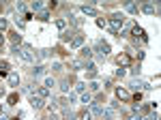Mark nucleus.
I'll return each instance as SVG.
<instances>
[{
	"instance_id": "nucleus-1",
	"label": "nucleus",
	"mask_w": 161,
	"mask_h": 120,
	"mask_svg": "<svg viewBox=\"0 0 161 120\" xmlns=\"http://www.w3.org/2000/svg\"><path fill=\"white\" fill-rule=\"evenodd\" d=\"M110 26H112V32L116 34V32L123 28V15H114V17L110 19Z\"/></svg>"
},
{
	"instance_id": "nucleus-2",
	"label": "nucleus",
	"mask_w": 161,
	"mask_h": 120,
	"mask_svg": "<svg viewBox=\"0 0 161 120\" xmlns=\"http://www.w3.org/2000/svg\"><path fill=\"white\" fill-rule=\"evenodd\" d=\"M116 62H118V67H129L131 64V56L129 54H118V56H116Z\"/></svg>"
},
{
	"instance_id": "nucleus-3",
	"label": "nucleus",
	"mask_w": 161,
	"mask_h": 120,
	"mask_svg": "<svg viewBox=\"0 0 161 120\" xmlns=\"http://www.w3.org/2000/svg\"><path fill=\"white\" fill-rule=\"evenodd\" d=\"M84 43V34H77V37H73L71 39V50H77V47Z\"/></svg>"
},
{
	"instance_id": "nucleus-4",
	"label": "nucleus",
	"mask_w": 161,
	"mask_h": 120,
	"mask_svg": "<svg viewBox=\"0 0 161 120\" xmlns=\"http://www.w3.org/2000/svg\"><path fill=\"white\" fill-rule=\"evenodd\" d=\"M97 52L101 54V56H108V52H110V45H108V43H103V41H99V43H97Z\"/></svg>"
},
{
	"instance_id": "nucleus-5",
	"label": "nucleus",
	"mask_w": 161,
	"mask_h": 120,
	"mask_svg": "<svg viewBox=\"0 0 161 120\" xmlns=\"http://www.w3.org/2000/svg\"><path fill=\"white\" fill-rule=\"evenodd\" d=\"M116 97H118L120 101H129V99H131V94H129L125 88H118V90H116Z\"/></svg>"
},
{
	"instance_id": "nucleus-6",
	"label": "nucleus",
	"mask_w": 161,
	"mask_h": 120,
	"mask_svg": "<svg viewBox=\"0 0 161 120\" xmlns=\"http://www.w3.org/2000/svg\"><path fill=\"white\" fill-rule=\"evenodd\" d=\"M30 105L35 107V110H41L43 107V99L41 97H30Z\"/></svg>"
},
{
	"instance_id": "nucleus-7",
	"label": "nucleus",
	"mask_w": 161,
	"mask_h": 120,
	"mask_svg": "<svg viewBox=\"0 0 161 120\" xmlns=\"http://www.w3.org/2000/svg\"><path fill=\"white\" fill-rule=\"evenodd\" d=\"M142 11H144V13H148V15H153V13H157V4L148 2V4H144V7H142Z\"/></svg>"
},
{
	"instance_id": "nucleus-8",
	"label": "nucleus",
	"mask_w": 161,
	"mask_h": 120,
	"mask_svg": "<svg viewBox=\"0 0 161 120\" xmlns=\"http://www.w3.org/2000/svg\"><path fill=\"white\" fill-rule=\"evenodd\" d=\"M82 13H84V15H90V17H95L97 11L92 9V7H86V4H84V7H82Z\"/></svg>"
},
{
	"instance_id": "nucleus-9",
	"label": "nucleus",
	"mask_w": 161,
	"mask_h": 120,
	"mask_svg": "<svg viewBox=\"0 0 161 120\" xmlns=\"http://www.w3.org/2000/svg\"><path fill=\"white\" fill-rule=\"evenodd\" d=\"M88 112H90V114H97V116H101V112H103V110L97 105V103H90V110H88Z\"/></svg>"
},
{
	"instance_id": "nucleus-10",
	"label": "nucleus",
	"mask_w": 161,
	"mask_h": 120,
	"mask_svg": "<svg viewBox=\"0 0 161 120\" xmlns=\"http://www.w3.org/2000/svg\"><path fill=\"white\" fill-rule=\"evenodd\" d=\"M125 7H127V11H129V13H133V15L137 13V4H133V2H125Z\"/></svg>"
},
{
	"instance_id": "nucleus-11",
	"label": "nucleus",
	"mask_w": 161,
	"mask_h": 120,
	"mask_svg": "<svg viewBox=\"0 0 161 120\" xmlns=\"http://www.w3.org/2000/svg\"><path fill=\"white\" fill-rule=\"evenodd\" d=\"M56 28H58V30H65V28H67V19L58 17V19H56Z\"/></svg>"
},
{
	"instance_id": "nucleus-12",
	"label": "nucleus",
	"mask_w": 161,
	"mask_h": 120,
	"mask_svg": "<svg viewBox=\"0 0 161 120\" xmlns=\"http://www.w3.org/2000/svg\"><path fill=\"white\" fill-rule=\"evenodd\" d=\"M7 103H9V105H15V103H17V92H11L9 99H7Z\"/></svg>"
},
{
	"instance_id": "nucleus-13",
	"label": "nucleus",
	"mask_w": 161,
	"mask_h": 120,
	"mask_svg": "<svg viewBox=\"0 0 161 120\" xmlns=\"http://www.w3.org/2000/svg\"><path fill=\"white\" fill-rule=\"evenodd\" d=\"M9 84H11V86H17V84H19V77H17L15 73H11V75H9Z\"/></svg>"
},
{
	"instance_id": "nucleus-14",
	"label": "nucleus",
	"mask_w": 161,
	"mask_h": 120,
	"mask_svg": "<svg viewBox=\"0 0 161 120\" xmlns=\"http://www.w3.org/2000/svg\"><path fill=\"white\" fill-rule=\"evenodd\" d=\"M47 94H49V88H47V86H43V88H39V97H41V99H45Z\"/></svg>"
},
{
	"instance_id": "nucleus-15",
	"label": "nucleus",
	"mask_w": 161,
	"mask_h": 120,
	"mask_svg": "<svg viewBox=\"0 0 161 120\" xmlns=\"http://www.w3.org/2000/svg\"><path fill=\"white\" fill-rule=\"evenodd\" d=\"M11 41H13L15 45H19V43H22V37L17 34V32H13V34H11Z\"/></svg>"
},
{
	"instance_id": "nucleus-16",
	"label": "nucleus",
	"mask_w": 161,
	"mask_h": 120,
	"mask_svg": "<svg viewBox=\"0 0 161 120\" xmlns=\"http://www.w3.org/2000/svg\"><path fill=\"white\" fill-rule=\"evenodd\" d=\"M77 118H80V120H90V118H92V114H90V112H82Z\"/></svg>"
},
{
	"instance_id": "nucleus-17",
	"label": "nucleus",
	"mask_w": 161,
	"mask_h": 120,
	"mask_svg": "<svg viewBox=\"0 0 161 120\" xmlns=\"http://www.w3.org/2000/svg\"><path fill=\"white\" fill-rule=\"evenodd\" d=\"M39 19H49V13H47V11H39Z\"/></svg>"
},
{
	"instance_id": "nucleus-18",
	"label": "nucleus",
	"mask_w": 161,
	"mask_h": 120,
	"mask_svg": "<svg viewBox=\"0 0 161 120\" xmlns=\"http://www.w3.org/2000/svg\"><path fill=\"white\" fill-rule=\"evenodd\" d=\"M92 101V97L88 94V92H84V94H82V103H90Z\"/></svg>"
},
{
	"instance_id": "nucleus-19",
	"label": "nucleus",
	"mask_w": 161,
	"mask_h": 120,
	"mask_svg": "<svg viewBox=\"0 0 161 120\" xmlns=\"http://www.w3.org/2000/svg\"><path fill=\"white\" fill-rule=\"evenodd\" d=\"M7 69H9V62H7V60H0V71L7 73Z\"/></svg>"
},
{
	"instance_id": "nucleus-20",
	"label": "nucleus",
	"mask_w": 161,
	"mask_h": 120,
	"mask_svg": "<svg viewBox=\"0 0 161 120\" xmlns=\"http://www.w3.org/2000/svg\"><path fill=\"white\" fill-rule=\"evenodd\" d=\"M82 56H84V58H90V56H92V52L88 50V47H84V50H82Z\"/></svg>"
},
{
	"instance_id": "nucleus-21",
	"label": "nucleus",
	"mask_w": 161,
	"mask_h": 120,
	"mask_svg": "<svg viewBox=\"0 0 161 120\" xmlns=\"http://www.w3.org/2000/svg\"><path fill=\"white\" fill-rule=\"evenodd\" d=\"M97 26H99V28H105V26H108V21H105V19H101V17H99V19H97Z\"/></svg>"
},
{
	"instance_id": "nucleus-22",
	"label": "nucleus",
	"mask_w": 161,
	"mask_h": 120,
	"mask_svg": "<svg viewBox=\"0 0 161 120\" xmlns=\"http://www.w3.org/2000/svg\"><path fill=\"white\" fill-rule=\"evenodd\" d=\"M43 73V67H35L32 69V75H41Z\"/></svg>"
},
{
	"instance_id": "nucleus-23",
	"label": "nucleus",
	"mask_w": 161,
	"mask_h": 120,
	"mask_svg": "<svg viewBox=\"0 0 161 120\" xmlns=\"http://www.w3.org/2000/svg\"><path fill=\"white\" fill-rule=\"evenodd\" d=\"M71 67H73V69H82V62H80V60H73V62H71Z\"/></svg>"
},
{
	"instance_id": "nucleus-24",
	"label": "nucleus",
	"mask_w": 161,
	"mask_h": 120,
	"mask_svg": "<svg viewBox=\"0 0 161 120\" xmlns=\"http://www.w3.org/2000/svg\"><path fill=\"white\" fill-rule=\"evenodd\" d=\"M45 86H47V88H52V86H54V79L47 77V79H45Z\"/></svg>"
},
{
	"instance_id": "nucleus-25",
	"label": "nucleus",
	"mask_w": 161,
	"mask_h": 120,
	"mask_svg": "<svg viewBox=\"0 0 161 120\" xmlns=\"http://www.w3.org/2000/svg\"><path fill=\"white\" fill-rule=\"evenodd\" d=\"M116 77H125V69H118V71H116Z\"/></svg>"
},
{
	"instance_id": "nucleus-26",
	"label": "nucleus",
	"mask_w": 161,
	"mask_h": 120,
	"mask_svg": "<svg viewBox=\"0 0 161 120\" xmlns=\"http://www.w3.org/2000/svg\"><path fill=\"white\" fill-rule=\"evenodd\" d=\"M7 26H9V24H7V19H0V30H4Z\"/></svg>"
},
{
	"instance_id": "nucleus-27",
	"label": "nucleus",
	"mask_w": 161,
	"mask_h": 120,
	"mask_svg": "<svg viewBox=\"0 0 161 120\" xmlns=\"http://www.w3.org/2000/svg\"><path fill=\"white\" fill-rule=\"evenodd\" d=\"M137 101H142V94L137 92V94H133V103H137Z\"/></svg>"
},
{
	"instance_id": "nucleus-28",
	"label": "nucleus",
	"mask_w": 161,
	"mask_h": 120,
	"mask_svg": "<svg viewBox=\"0 0 161 120\" xmlns=\"http://www.w3.org/2000/svg\"><path fill=\"white\" fill-rule=\"evenodd\" d=\"M71 24H73V26H80V19H77V17H73V15H71Z\"/></svg>"
},
{
	"instance_id": "nucleus-29",
	"label": "nucleus",
	"mask_w": 161,
	"mask_h": 120,
	"mask_svg": "<svg viewBox=\"0 0 161 120\" xmlns=\"http://www.w3.org/2000/svg\"><path fill=\"white\" fill-rule=\"evenodd\" d=\"M32 11H41V4H39V2H32Z\"/></svg>"
},
{
	"instance_id": "nucleus-30",
	"label": "nucleus",
	"mask_w": 161,
	"mask_h": 120,
	"mask_svg": "<svg viewBox=\"0 0 161 120\" xmlns=\"http://www.w3.org/2000/svg\"><path fill=\"white\" fill-rule=\"evenodd\" d=\"M144 120H157V114H148V116L144 118Z\"/></svg>"
},
{
	"instance_id": "nucleus-31",
	"label": "nucleus",
	"mask_w": 161,
	"mask_h": 120,
	"mask_svg": "<svg viewBox=\"0 0 161 120\" xmlns=\"http://www.w3.org/2000/svg\"><path fill=\"white\" fill-rule=\"evenodd\" d=\"M17 11H26V4L24 2H17Z\"/></svg>"
},
{
	"instance_id": "nucleus-32",
	"label": "nucleus",
	"mask_w": 161,
	"mask_h": 120,
	"mask_svg": "<svg viewBox=\"0 0 161 120\" xmlns=\"http://www.w3.org/2000/svg\"><path fill=\"white\" fill-rule=\"evenodd\" d=\"M127 120H140V118H137L135 114H129V116H127Z\"/></svg>"
},
{
	"instance_id": "nucleus-33",
	"label": "nucleus",
	"mask_w": 161,
	"mask_h": 120,
	"mask_svg": "<svg viewBox=\"0 0 161 120\" xmlns=\"http://www.w3.org/2000/svg\"><path fill=\"white\" fill-rule=\"evenodd\" d=\"M2 43H4V37H2V34H0V45H2Z\"/></svg>"
},
{
	"instance_id": "nucleus-34",
	"label": "nucleus",
	"mask_w": 161,
	"mask_h": 120,
	"mask_svg": "<svg viewBox=\"0 0 161 120\" xmlns=\"http://www.w3.org/2000/svg\"><path fill=\"white\" fill-rule=\"evenodd\" d=\"M47 120H58V118H56V116H49V118H47Z\"/></svg>"
},
{
	"instance_id": "nucleus-35",
	"label": "nucleus",
	"mask_w": 161,
	"mask_h": 120,
	"mask_svg": "<svg viewBox=\"0 0 161 120\" xmlns=\"http://www.w3.org/2000/svg\"><path fill=\"white\" fill-rule=\"evenodd\" d=\"M0 112H2V107H0Z\"/></svg>"
}]
</instances>
